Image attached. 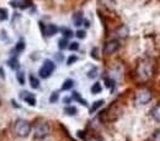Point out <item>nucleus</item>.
<instances>
[{
    "label": "nucleus",
    "instance_id": "nucleus-1",
    "mask_svg": "<svg viewBox=\"0 0 160 141\" xmlns=\"http://www.w3.org/2000/svg\"><path fill=\"white\" fill-rule=\"evenodd\" d=\"M14 129H15V133L20 138H26L30 135L31 133V124L27 120H23V119H18L15 121V125H14Z\"/></svg>",
    "mask_w": 160,
    "mask_h": 141
},
{
    "label": "nucleus",
    "instance_id": "nucleus-2",
    "mask_svg": "<svg viewBox=\"0 0 160 141\" xmlns=\"http://www.w3.org/2000/svg\"><path fill=\"white\" fill-rule=\"evenodd\" d=\"M137 73H138V76H139L142 80L150 79L152 75H153V65H152V63L148 60L142 61L139 64V66H138Z\"/></svg>",
    "mask_w": 160,
    "mask_h": 141
},
{
    "label": "nucleus",
    "instance_id": "nucleus-3",
    "mask_svg": "<svg viewBox=\"0 0 160 141\" xmlns=\"http://www.w3.org/2000/svg\"><path fill=\"white\" fill-rule=\"evenodd\" d=\"M51 131V126L46 120H38L35 124V138L44 139Z\"/></svg>",
    "mask_w": 160,
    "mask_h": 141
},
{
    "label": "nucleus",
    "instance_id": "nucleus-4",
    "mask_svg": "<svg viewBox=\"0 0 160 141\" xmlns=\"http://www.w3.org/2000/svg\"><path fill=\"white\" fill-rule=\"evenodd\" d=\"M150 101H152V93H150L149 90L143 88V90H140V91H138V92L136 93V97H134L136 104H138V106H144V104L149 103Z\"/></svg>",
    "mask_w": 160,
    "mask_h": 141
},
{
    "label": "nucleus",
    "instance_id": "nucleus-5",
    "mask_svg": "<svg viewBox=\"0 0 160 141\" xmlns=\"http://www.w3.org/2000/svg\"><path fill=\"white\" fill-rule=\"evenodd\" d=\"M54 63L52 60H49V59H47V60L43 63V65L41 66L40 69V76L42 79H47V78H49L52 74H53V71H54Z\"/></svg>",
    "mask_w": 160,
    "mask_h": 141
},
{
    "label": "nucleus",
    "instance_id": "nucleus-6",
    "mask_svg": "<svg viewBox=\"0 0 160 141\" xmlns=\"http://www.w3.org/2000/svg\"><path fill=\"white\" fill-rule=\"evenodd\" d=\"M118 49H120L118 40H110V42H107L105 44V48H103V50H105L106 54H112V53L117 52Z\"/></svg>",
    "mask_w": 160,
    "mask_h": 141
},
{
    "label": "nucleus",
    "instance_id": "nucleus-7",
    "mask_svg": "<svg viewBox=\"0 0 160 141\" xmlns=\"http://www.w3.org/2000/svg\"><path fill=\"white\" fill-rule=\"evenodd\" d=\"M20 97L22 101H25L28 106H36V97H35V95H32L31 92H28V91H22L20 93Z\"/></svg>",
    "mask_w": 160,
    "mask_h": 141
},
{
    "label": "nucleus",
    "instance_id": "nucleus-8",
    "mask_svg": "<svg viewBox=\"0 0 160 141\" xmlns=\"http://www.w3.org/2000/svg\"><path fill=\"white\" fill-rule=\"evenodd\" d=\"M57 32H58V27H57L56 25H47V26L44 27V30H43V33H44L46 36H48V37L54 36Z\"/></svg>",
    "mask_w": 160,
    "mask_h": 141
},
{
    "label": "nucleus",
    "instance_id": "nucleus-9",
    "mask_svg": "<svg viewBox=\"0 0 160 141\" xmlns=\"http://www.w3.org/2000/svg\"><path fill=\"white\" fill-rule=\"evenodd\" d=\"M8 65L10 66V69L16 70V71H19V69H20V61H19L18 58H15V57H12V58H10V59H9Z\"/></svg>",
    "mask_w": 160,
    "mask_h": 141
},
{
    "label": "nucleus",
    "instance_id": "nucleus-10",
    "mask_svg": "<svg viewBox=\"0 0 160 141\" xmlns=\"http://www.w3.org/2000/svg\"><path fill=\"white\" fill-rule=\"evenodd\" d=\"M82 22H84V16H82L81 12H77V14L73 15V23L75 26H80Z\"/></svg>",
    "mask_w": 160,
    "mask_h": 141
},
{
    "label": "nucleus",
    "instance_id": "nucleus-11",
    "mask_svg": "<svg viewBox=\"0 0 160 141\" xmlns=\"http://www.w3.org/2000/svg\"><path fill=\"white\" fill-rule=\"evenodd\" d=\"M152 117H153V119L160 121V103H158V104L153 108V110H152Z\"/></svg>",
    "mask_w": 160,
    "mask_h": 141
},
{
    "label": "nucleus",
    "instance_id": "nucleus-12",
    "mask_svg": "<svg viewBox=\"0 0 160 141\" xmlns=\"http://www.w3.org/2000/svg\"><path fill=\"white\" fill-rule=\"evenodd\" d=\"M30 85L32 88H38L40 87V81L35 75H30Z\"/></svg>",
    "mask_w": 160,
    "mask_h": 141
},
{
    "label": "nucleus",
    "instance_id": "nucleus-13",
    "mask_svg": "<svg viewBox=\"0 0 160 141\" xmlns=\"http://www.w3.org/2000/svg\"><path fill=\"white\" fill-rule=\"evenodd\" d=\"M73 86H74V82H73V80L68 79V80H65V82L62 85V90H64V91H68V90L73 88Z\"/></svg>",
    "mask_w": 160,
    "mask_h": 141
},
{
    "label": "nucleus",
    "instance_id": "nucleus-14",
    "mask_svg": "<svg viewBox=\"0 0 160 141\" xmlns=\"http://www.w3.org/2000/svg\"><path fill=\"white\" fill-rule=\"evenodd\" d=\"M101 91H102V87H101V85L99 82H96V83H94L91 86V93L92 95H98V93H100Z\"/></svg>",
    "mask_w": 160,
    "mask_h": 141
},
{
    "label": "nucleus",
    "instance_id": "nucleus-15",
    "mask_svg": "<svg viewBox=\"0 0 160 141\" xmlns=\"http://www.w3.org/2000/svg\"><path fill=\"white\" fill-rule=\"evenodd\" d=\"M64 112H65V114H68V115H74V114H77V108L75 107H73V106H68V107H65L64 108Z\"/></svg>",
    "mask_w": 160,
    "mask_h": 141
},
{
    "label": "nucleus",
    "instance_id": "nucleus-16",
    "mask_svg": "<svg viewBox=\"0 0 160 141\" xmlns=\"http://www.w3.org/2000/svg\"><path fill=\"white\" fill-rule=\"evenodd\" d=\"M9 19V12L6 9L0 7V21H6Z\"/></svg>",
    "mask_w": 160,
    "mask_h": 141
},
{
    "label": "nucleus",
    "instance_id": "nucleus-17",
    "mask_svg": "<svg viewBox=\"0 0 160 141\" xmlns=\"http://www.w3.org/2000/svg\"><path fill=\"white\" fill-rule=\"evenodd\" d=\"M103 106V101H96L94 104H92V107L90 108V113H94V112H96L100 107H102Z\"/></svg>",
    "mask_w": 160,
    "mask_h": 141
},
{
    "label": "nucleus",
    "instance_id": "nucleus-18",
    "mask_svg": "<svg viewBox=\"0 0 160 141\" xmlns=\"http://www.w3.org/2000/svg\"><path fill=\"white\" fill-rule=\"evenodd\" d=\"M23 49H25V42H23V40H20V42L15 45V52H16V53H21Z\"/></svg>",
    "mask_w": 160,
    "mask_h": 141
},
{
    "label": "nucleus",
    "instance_id": "nucleus-19",
    "mask_svg": "<svg viewBox=\"0 0 160 141\" xmlns=\"http://www.w3.org/2000/svg\"><path fill=\"white\" fill-rule=\"evenodd\" d=\"M16 79L19 81V83L21 85H23L25 83V74H23V71H18V74H16Z\"/></svg>",
    "mask_w": 160,
    "mask_h": 141
},
{
    "label": "nucleus",
    "instance_id": "nucleus-20",
    "mask_svg": "<svg viewBox=\"0 0 160 141\" xmlns=\"http://www.w3.org/2000/svg\"><path fill=\"white\" fill-rule=\"evenodd\" d=\"M62 33H63V36L65 37V38H70V37H73V32L69 30V28H62Z\"/></svg>",
    "mask_w": 160,
    "mask_h": 141
},
{
    "label": "nucleus",
    "instance_id": "nucleus-21",
    "mask_svg": "<svg viewBox=\"0 0 160 141\" xmlns=\"http://www.w3.org/2000/svg\"><path fill=\"white\" fill-rule=\"evenodd\" d=\"M67 45H68V38L63 37V38L59 40V43H58V47H59V49H65Z\"/></svg>",
    "mask_w": 160,
    "mask_h": 141
},
{
    "label": "nucleus",
    "instance_id": "nucleus-22",
    "mask_svg": "<svg viewBox=\"0 0 160 141\" xmlns=\"http://www.w3.org/2000/svg\"><path fill=\"white\" fill-rule=\"evenodd\" d=\"M103 82H105V85H106L108 88H112V87H113V85H115V83H113V81L111 80L110 78H105V79H103Z\"/></svg>",
    "mask_w": 160,
    "mask_h": 141
},
{
    "label": "nucleus",
    "instance_id": "nucleus-23",
    "mask_svg": "<svg viewBox=\"0 0 160 141\" xmlns=\"http://www.w3.org/2000/svg\"><path fill=\"white\" fill-rule=\"evenodd\" d=\"M73 97H74V100H77L78 102H80L81 104H84V106H86V102L84 101V100H81V97H80L79 93H77V92H74L73 93Z\"/></svg>",
    "mask_w": 160,
    "mask_h": 141
},
{
    "label": "nucleus",
    "instance_id": "nucleus-24",
    "mask_svg": "<svg viewBox=\"0 0 160 141\" xmlns=\"http://www.w3.org/2000/svg\"><path fill=\"white\" fill-rule=\"evenodd\" d=\"M96 75H98V69H96V68H94V69L88 74V76H89L90 79H95V78H96Z\"/></svg>",
    "mask_w": 160,
    "mask_h": 141
},
{
    "label": "nucleus",
    "instance_id": "nucleus-25",
    "mask_svg": "<svg viewBox=\"0 0 160 141\" xmlns=\"http://www.w3.org/2000/svg\"><path fill=\"white\" fill-rule=\"evenodd\" d=\"M77 60H78V57H75V55H70V57L68 58V61H67V64H68V65H72L73 63H75Z\"/></svg>",
    "mask_w": 160,
    "mask_h": 141
},
{
    "label": "nucleus",
    "instance_id": "nucleus-26",
    "mask_svg": "<svg viewBox=\"0 0 160 141\" xmlns=\"http://www.w3.org/2000/svg\"><path fill=\"white\" fill-rule=\"evenodd\" d=\"M78 48H79V43L77 42H73L72 44H69V50H78Z\"/></svg>",
    "mask_w": 160,
    "mask_h": 141
},
{
    "label": "nucleus",
    "instance_id": "nucleus-27",
    "mask_svg": "<svg viewBox=\"0 0 160 141\" xmlns=\"http://www.w3.org/2000/svg\"><path fill=\"white\" fill-rule=\"evenodd\" d=\"M152 141H160V130L159 131H155L152 136Z\"/></svg>",
    "mask_w": 160,
    "mask_h": 141
},
{
    "label": "nucleus",
    "instance_id": "nucleus-28",
    "mask_svg": "<svg viewBox=\"0 0 160 141\" xmlns=\"http://www.w3.org/2000/svg\"><path fill=\"white\" fill-rule=\"evenodd\" d=\"M57 101H58V93L54 92V93L51 95V100H49V102H51V103H54V102H57Z\"/></svg>",
    "mask_w": 160,
    "mask_h": 141
},
{
    "label": "nucleus",
    "instance_id": "nucleus-29",
    "mask_svg": "<svg viewBox=\"0 0 160 141\" xmlns=\"http://www.w3.org/2000/svg\"><path fill=\"white\" fill-rule=\"evenodd\" d=\"M77 37L80 38V40L84 38V37H85V31H84V30H79V31L77 32Z\"/></svg>",
    "mask_w": 160,
    "mask_h": 141
},
{
    "label": "nucleus",
    "instance_id": "nucleus-30",
    "mask_svg": "<svg viewBox=\"0 0 160 141\" xmlns=\"http://www.w3.org/2000/svg\"><path fill=\"white\" fill-rule=\"evenodd\" d=\"M70 101H72L70 97H64V103H69Z\"/></svg>",
    "mask_w": 160,
    "mask_h": 141
},
{
    "label": "nucleus",
    "instance_id": "nucleus-31",
    "mask_svg": "<svg viewBox=\"0 0 160 141\" xmlns=\"http://www.w3.org/2000/svg\"><path fill=\"white\" fill-rule=\"evenodd\" d=\"M78 135L80 136V139H85V138H84V135H85L84 133H81V131H79V133H78Z\"/></svg>",
    "mask_w": 160,
    "mask_h": 141
},
{
    "label": "nucleus",
    "instance_id": "nucleus-32",
    "mask_svg": "<svg viewBox=\"0 0 160 141\" xmlns=\"http://www.w3.org/2000/svg\"><path fill=\"white\" fill-rule=\"evenodd\" d=\"M0 78H1V79H4V78H5V74L2 73V70H1V68H0Z\"/></svg>",
    "mask_w": 160,
    "mask_h": 141
},
{
    "label": "nucleus",
    "instance_id": "nucleus-33",
    "mask_svg": "<svg viewBox=\"0 0 160 141\" xmlns=\"http://www.w3.org/2000/svg\"><path fill=\"white\" fill-rule=\"evenodd\" d=\"M56 57L58 58V61H62V55L60 54H56Z\"/></svg>",
    "mask_w": 160,
    "mask_h": 141
},
{
    "label": "nucleus",
    "instance_id": "nucleus-34",
    "mask_svg": "<svg viewBox=\"0 0 160 141\" xmlns=\"http://www.w3.org/2000/svg\"><path fill=\"white\" fill-rule=\"evenodd\" d=\"M88 141H99L98 139H90V140H88Z\"/></svg>",
    "mask_w": 160,
    "mask_h": 141
}]
</instances>
